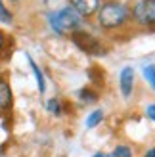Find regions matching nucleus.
I'll list each match as a JSON object with an SVG mask.
<instances>
[{"label": "nucleus", "mask_w": 155, "mask_h": 157, "mask_svg": "<svg viewBox=\"0 0 155 157\" xmlns=\"http://www.w3.org/2000/svg\"><path fill=\"white\" fill-rule=\"evenodd\" d=\"M98 23L100 27L104 29H117L121 25H125L127 21V8L123 6L121 2H115V0H111V2H105L98 8Z\"/></svg>", "instance_id": "f257e3e1"}, {"label": "nucleus", "mask_w": 155, "mask_h": 157, "mask_svg": "<svg viewBox=\"0 0 155 157\" xmlns=\"http://www.w3.org/2000/svg\"><path fill=\"white\" fill-rule=\"evenodd\" d=\"M50 23H52V29L56 31L59 36H67V35H73L75 31H79L81 15L69 6V8H63V10L52 13L50 15Z\"/></svg>", "instance_id": "f03ea898"}, {"label": "nucleus", "mask_w": 155, "mask_h": 157, "mask_svg": "<svg viewBox=\"0 0 155 157\" xmlns=\"http://www.w3.org/2000/svg\"><path fill=\"white\" fill-rule=\"evenodd\" d=\"M132 17L138 25H155V0H138L132 8Z\"/></svg>", "instance_id": "7ed1b4c3"}, {"label": "nucleus", "mask_w": 155, "mask_h": 157, "mask_svg": "<svg viewBox=\"0 0 155 157\" xmlns=\"http://www.w3.org/2000/svg\"><path fill=\"white\" fill-rule=\"evenodd\" d=\"M71 38H73V42L77 44V48H81L82 52L92 54V56H100V54H104L102 42H100L96 36L84 33V31H75V33L71 35Z\"/></svg>", "instance_id": "20e7f679"}, {"label": "nucleus", "mask_w": 155, "mask_h": 157, "mask_svg": "<svg viewBox=\"0 0 155 157\" xmlns=\"http://www.w3.org/2000/svg\"><path fill=\"white\" fill-rule=\"evenodd\" d=\"M71 2V8L77 12L82 17H90V15H94L100 8V0H69Z\"/></svg>", "instance_id": "39448f33"}, {"label": "nucleus", "mask_w": 155, "mask_h": 157, "mask_svg": "<svg viewBox=\"0 0 155 157\" xmlns=\"http://www.w3.org/2000/svg\"><path fill=\"white\" fill-rule=\"evenodd\" d=\"M132 90H134V69L125 67L121 71V92L125 98H130L132 96Z\"/></svg>", "instance_id": "423d86ee"}, {"label": "nucleus", "mask_w": 155, "mask_h": 157, "mask_svg": "<svg viewBox=\"0 0 155 157\" xmlns=\"http://www.w3.org/2000/svg\"><path fill=\"white\" fill-rule=\"evenodd\" d=\"M12 107V90L2 77H0V109H10Z\"/></svg>", "instance_id": "0eeeda50"}, {"label": "nucleus", "mask_w": 155, "mask_h": 157, "mask_svg": "<svg viewBox=\"0 0 155 157\" xmlns=\"http://www.w3.org/2000/svg\"><path fill=\"white\" fill-rule=\"evenodd\" d=\"M102 121H104V111H102V109H96V111H92V113L86 117V128H94V127H98Z\"/></svg>", "instance_id": "6e6552de"}, {"label": "nucleus", "mask_w": 155, "mask_h": 157, "mask_svg": "<svg viewBox=\"0 0 155 157\" xmlns=\"http://www.w3.org/2000/svg\"><path fill=\"white\" fill-rule=\"evenodd\" d=\"M27 59H29V63H31V69H33V73H35V77H36V84H38V90L40 92H44L46 90V84H44V77H42V73H40V69H38V65L35 63L33 59H31L29 56H27Z\"/></svg>", "instance_id": "1a4fd4ad"}, {"label": "nucleus", "mask_w": 155, "mask_h": 157, "mask_svg": "<svg viewBox=\"0 0 155 157\" xmlns=\"http://www.w3.org/2000/svg\"><path fill=\"white\" fill-rule=\"evenodd\" d=\"M79 98L84 104H94V101H98V92H94L92 88H82L79 92Z\"/></svg>", "instance_id": "9d476101"}, {"label": "nucleus", "mask_w": 155, "mask_h": 157, "mask_svg": "<svg viewBox=\"0 0 155 157\" xmlns=\"http://www.w3.org/2000/svg\"><path fill=\"white\" fill-rule=\"evenodd\" d=\"M142 73H144V77H146V81L149 82V86L155 90V67H153V65H146V67L142 69Z\"/></svg>", "instance_id": "9b49d317"}, {"label": "nucleus", "mask_w": 155, "mask_h": 157, "mask_svg": "<svg viewBox=\"0 0 155 157\" xmlns=\"http://www.w3.org/2000/svg\"><path fill=\"white\" fill-rule=\"evenodd\" d=\"M12 19H13L12 12L8 10V8L4 6V2L0 0V21H2V23H12Z\"/></svg>", "instance_id": "f8f14e48"}, {"label": "nucleus", "mask_w": 155, "mask_h": 157, "mask_svg": "<svg viewBox=\"0 0 155 157\" xmlns=\"http://www.w3.org/2000/svg\"><path fill=\"white\" fill-rule=\"evenodd\" d=\"M48 111L52 115H61V104H59V100L58 98H52L48 101Z\"/></svg>", "instance_id": "ddd939ff"}, {"label": "nucleus", "mask_w": 155, "mask_h": 157, "mask_svg": "<svg viewBox=\"0 0 155 157\" xmlns=\"http://www.w3.org/2000/svg\"><path fill=\"white\" fill-rule=\"evenodd\" d=\"M113 157H132V150L127 146H117L113 151Z\"/></svg>", "instance_id": "4468645a"}, {"label": "nucleus", "mask_w": 155, "mask_h": 157, "mask_svg": "<svg viewBox=\"0 0 155 157\" xmlns=\"http://www.w3.org/2000/svg\"><path fill=\"white\" fill-rule=\"evenodd\" d=\"M146 115H148L151 121H155V104L148 105V109H146Z\"/></svg>", "instance_id": "2eb2a0df"}, {"label": "nucleus", "mask_w": 155, "mask_h": 157, "mask_svg": "<svg viewBox=\"0 0 155 157\" xmlns=\"http://www.w3.org/2000/svg\"><path fill=\"white\" fill-rule=\"evenodd\" d=\"M146 157H155V147L149 150V151H146Z\"/></svg>", "instance_id": "dca6fc26"}, {"label": "nucleus", "mask_w": 155, "mask_h": 157, "mask_svg": "<svg viewBox=\"0 0 155 157\" xmlns=\"http://www.w3.org/2000/svg\"><path fill=\"white\" fill-rule=\"evenodd\" d=\"M94 157H105V155H104V153H96Z\"/></svg>", "instance_id": "f3484780"}, {"label": "nucleus", "mask_w": 155, "mask_h": 157, "mask_svg": "<svg viewBox=\"0 0 155 157\" xmlns=\"http://www.w3.org/2000/svg\"><path fill=\"white\" fill-rule=\"evenodd\" d=\"M0 50H2V35H0Z\"/></svg>", "instance_id": "a211bd4d"}]
</instances>
